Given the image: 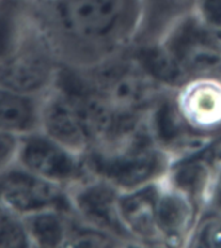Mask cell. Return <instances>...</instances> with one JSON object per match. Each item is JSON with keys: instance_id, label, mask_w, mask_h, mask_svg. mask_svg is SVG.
<instances>
[{"instance_id": "obj_11", "label": "cell", "mask_w": 221, "mask_h": 248, "mask_svg": "<svg viewBox=\"0 0 221 248\" xmlns=\"http://www.w3.org/2000/svg\"><path fill=\"white\" fill-rule=\"evenodd\" d=\"M18 139L12 133L0 131V174L15 164Z\"/></svg>"}, {"instance_id": "obj_7", "label": "cell", "mask_w": 221, "mask_h": 248, "mask_svg": "<svg viewBox=\"0 0 221 248\" xmlns=\"http://www.w3.org/2000/svg\"><path fill=\"white\" fill-rule=\"evenodd\" d=\"M40 98L0 83V131L21 137L39 129Z\"/></svg>"}, {"instance_id": "obj_9", "label": "cell", "mask_w": 221, "mask_h": 248, "mask_svg": "<svg viewBox=\"0 0 221 248\" xmlns=\"http://www.w3.org/2000/svg\"><path fill=\"white\" fill-rule=\"evenodd\" d=\"M198 0H141V15L150 32L174 27Z\"/></svg>"}, {"instance_id": "obj_6", "label": "cell", "mask_w": 221, "mask_h": 248, "mask_svg": "<svg viewBox=\"0 0 221 248\" xmlns=\"http://www.w3.org/2000/svg\"><path fill=\"white\" fill-rule=\"evenodd\" d=\"M0 204L19 216L48 208L70 209L67 189L12 164L0 174Z\"/></svg>"}, {"instance_id": "obj_8", "label": "cell", "mask_w": 221, "mask_h": 248, "mask_svg": "<svg viewBox=\"0 0 221 248\" xmlns=\"http://www.w3.org/2000/svg\"><path fill=\"white\" fill-rule=\"evenodd\" d=\"M22 217L30 247H65L69 235L70 209L48 208Z\"/></svg>"}, {"instance_id": "obj_3", "label": "cell", "mask_w": 221, "mask_h": 248, "mask_svg": "<svg viewBox=\"0 0 221 248\" xmlns=\"http://www.w3.org/2000/svg\"><path fill=\"white\" fill-rule=\"evenodd\" d=\"M83 156L36 129L18 139L15 163L38 177L69 189L84 178Z\"/></svg>"}, {"instance_id": "obj_10", "label": "cell", "mask_w": 221, "mask_h": 248, "mask_svg": "<svg viewBox=\"0 0 221 248\" xmlns=\"http://www.w3.org/2000/svg\"><path fill=\"white\" fill-rule=\"evenodd\" d=\"M0 247H30L23 217L0 204Z\"/></svg>"}, {"instance_id": "obj_4", "label": "cell", "mask_w": 221, "mask_h": 248, "mask_svg": "<svg viewBox=\"0 0 221 248\" xmlns=\"http://www.w3.org/2000/svg\"><path fill=\"white\" fill-rule=\"evenodd\" d=\"M39 129L83 155L92 141V132L80 98L60 78L40 98Z\"/></svg>"}, {"instance_id": "obj_2", "label": "cell", "mask_w": 221, "mask_h": 248, "mask_svg": "<svg viewBox=\"0 0 221 248\" xmlns=\"http://www.w3.org/2000/svg\"><path fill=\"white\" fill-rule=\"evenodd\" d=\"M62 61L52 39L35 15L19 18L0 48V83L42 97L61 73Z\"/></svg>"}, {"instance_id": "obj_5", "label": "cell", "mask_w": 221, "mask_h": 248, "mask_svg": "<svg viewBox=\"0 0 221 248\" xmlns=\"http://www.w3.org/2000/svg\"><path fill=\"white\" fill-rule=\"evenodd\" d=\"M166 49L171 74H203L221 66V34L199 19L174 25Z\"/></svg>"}, {"instance_id": "obj_1", "label": "cell", "mask_w": 221, "mask_h": 248, "mask_svg": "<svg viewBox=\"0 0 221 248\" xmlns=\"http://www.w3.org/2000/svg\"><path fill=\"white\" fill-rule=\"evenodd\" d=\"M35 9L62 65L87 69L127 42L141 15V0H54Z\"/></svg>"}, {"instance_id": "obj_12", "label": "cell", "mask_w": 221, "mask_h": 248, "mask_svg": "<svg viewBox=\"0 0 221 248\" xmlns=\"http://www.w3.org/2000/svg\"><path fill=\"white\" fill-rule=\"evenodd\" d=\"M29 3L32 5L34 8H39V7H43V5H47V4L52 3L54 0H27Z\"/></svg>"}]
</instances>
